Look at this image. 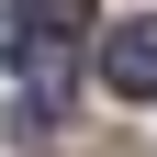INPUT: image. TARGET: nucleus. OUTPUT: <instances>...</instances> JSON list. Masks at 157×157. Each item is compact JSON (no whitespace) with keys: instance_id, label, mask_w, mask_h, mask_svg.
<instances>
[{"instance_id":"nucleus-1","label":"nucleus","mask_w":157,"mask_h":157,"mask_svg":"<svg viewBox=\"0 0 157 157\" xmlns=\"http://www.w3.org/2000/svg\"><path fill=\"white\" fill-rule=\"evenodd\" d=\"M101 78L124 90V101H146V90H157V34H146V23H112V45H101Z\"/></svg>"},{"instance_id":"nucleus-2","label":"nucleus","mask_w":157,"mask_h":157,"mask_svg":"<svg viewBox=\"0 0 157 157\" xmlns=\"http://www.w3.org/2000/svg\"><path fill=\"white\" fill-rule=\"evenodd\" d=\"M11 34L23 45H78L90 34V0H11Z\"/></svg>"}]
</instances>
